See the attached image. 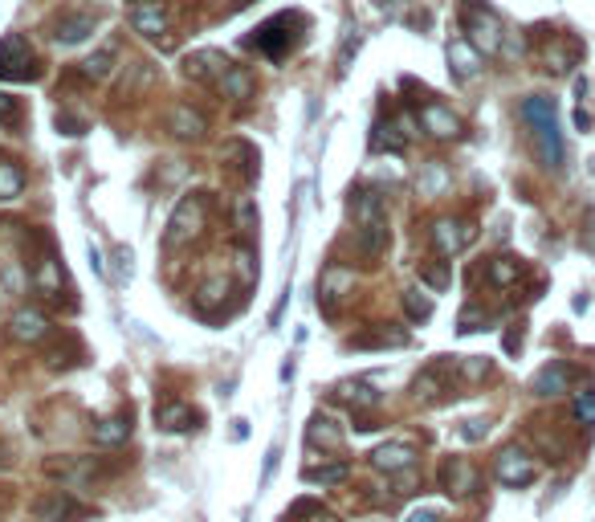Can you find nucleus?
Masks as SVG:
<instances>
[{
  "instance_id": "f257e3e1",
  "label": "nucleus",
  "mask_w": 595,
  "mask_h": 522,
  "mask_svg": "<svg viewBox=\"0 0 595 522\" xmlns=\"http://www.w3.org/2000/svg\"><path fill=\"white\" fill-rule=\"evenodd\" d=\"M522 118H526L530 131H534L538 151H542L547 167H550V172H558V167H563V135H558L555 102H550L547 94H530L526 102H522Z\"/></svg>"
},
{
  "instance_id": "f03ea898",
  "label": "nucleus",
  "mask_w": 595,
  "mask_h": 522,
  "mask_svg": "<svg viewBox=\"0 0 595 522\" xmlns=\"http://www.w3.org/2000/svg\"><path fill=\"white\" fill-rule=\"evenodd\" d=\"M461 20H465V37H469L473 45L481 49V58H493V53H501L506 29H501V17H498V12L485 9V4H465Z\"/></svg>"
},
{
  "instance_id": "7ed1b4c3",
  "label": "nucleus",
  "mask_w": 595,
  "mask_h": 522,
  "mask_svg": "<svg viewBox=\"0 0 595 522\" xmlns=\"http://www.w3.org/2000/svg\"><path fill=\"white\" fill-rule=\"evenodd\" d=\"M204 221H208V213H204V196H200V192L183 196V200L175 204L172 221H167L164 245H167V249H175V245H183V241H192V237H200V232H204Z\"/></svg>"
},
{
  "instance_id": "20e7f679",
  "label": "nucleus",
  "mask_w": 595,
  "mask_h": 522,
  "mask_svg": "<svg viewBox=\"0 0 595 522\" xmlns=\"http://www.w3.org/2000/svg\"><path fill=\"white\" fill-rule=\"evenodd\" d=\"M0 77H9V82H29V77H37V53H33V45L20 37V33L0 37Z\"/></svg>"
},
{
  "instance_id": "39448f33",
  "label": "nucleus",
  "mask_w": 595,
  "mask_h": 522,
  "mask_svg": "<svg viewBox=\"0 0 595 522\" xmlns=\"http://www.w3.org/2000/svg\"><path fill=\"white\" fill-rule=\"evenodd\" d=\"M37 518L41 522H86L90 506H82L69 490H53L37 502Z\"/></svg>"
},
{
  "instance_id": "423d86ee",
  "label": "nucleus",
  "mask_w": 595,
  "mask_h": 522,
  "mask_svg": "<svg viewBox=\"0 0 595 522\" xmlns=\"http://www.w3.org/2000/svg\"><path fill=\"white\" fill-rule=\"evenodd\" d=\"M432 249L441 253V257H457L465 245L473 241V224L469 221H452V216H441V221L432 224Z\"/></svg>"
},
{
  "instance_id": "0eeeda50",
  "label": "nucleus",
  "mask_w": 595,
  "mask_h": 522,
  "mask_svg": "<svg viewBox=\"0 0 595 522\" xmlns=\"http://www.w3.org/2000/svg\"><path fill=\"white\" fill-rule=\"evenodd\" d=\"M498 482L509 485V490L530 485L534 482V457H530L526 449H501L498 453Z\"/></svg>"
},
{
  "instance_id": "6e6552de",
  "label": "nucleus",
  "mask_w": 595,
  "mask_h": 522,
  "mask_svg": "<svg viewBox=\"0 0 595 522\" xmlns=\"http://www.w3.org/2000/svg\"><path fill=\"white\" fill-rule=\"evenodd\" d=\"M229 66H232V61L224 58L221 49H196V53L183 58V74L192 77V82H221Z\"/></svg>"
},
{
  "instance_id": "1a4fd4ad",
  "label": "nucleus",
  "mask_w": 595,
  "mask_h": 522,
  "mask_svg": "<svg viewBox=\"0 0 595 522\" xmlns=\"http://www.w3.org/2000/svg\"><path fill=\"white\" fill-rule=\"evenodd\" d=\"M444 58H449V69L457 82H473L481 74V49L469 37H452L449 49H444Z\"/></svg>"
},
{
  "instance_id": "9d476101",
  "label": "nucleus",
  "mask_w": 595,
  "mask_h": 522,
  "mask_svg": "<svg viewBox=\"0 0 595 522\" xmlns=\"http://www.w3.org/2000/svg\"><path fill=\"white\" fill-rule=\"evenodd\" d=\"M131 25H134V33H143L147 41H159V37H167V9L159 0H134Z\"/></svg>"
},
{
  "instance_id": "9b49d317",
  "label": "nucleus",
  "mask_w": 595,
  "mask_h": 522,
  "mask_svg": "<svg viewBox=\"0 0 595 522\" xmlns=\"http://www.w3.org/2000/svg\"><path fill=\"white\" fill-rule=\"evenodd\" d=\"M49 330H53V327H49V319L41 314L37 306H20L17 314L9 319V338L29 343V347H33V343H41V338H49Z\"/></svg>"
},
{
  "instance_id": "f8f14e48",
  "label": "nucleus",
  "mask_w": 595,
  "mask_h": 522,
  "mask_svg": "<svg viewBox=\"0 0 595 522\" xmlns=\"http://www.w3.org/2000/svg\"><path fill=\"white\" fill-rule=\"evenodd\" d=\"M416 123H420L432 139H457L461 135V118L452 115L444 102H424L420 115H416Z\"/></svg>"
},
{
  "instance_id": "ddd939ff",
  "label": "nucleus",
  "mask_w": 595,
  "mask_h": 522,
  "mask_svg": "<svg viewBox=\"0 0 595 522\" xmlns=\"http://www.w3.org/2000/svg\"><path fill=\"white\" fill-rule=\"evenodd\" d=\"M351 286H355V273L346 270V265H327V273L318 278V306L327 310V314H335V302L343 298Z\"/></svg>"
},
{
  "instance_id": "4468645a",
  "label": "nucleus",
  "mask_w": 595,
  "mask_h": 522,
  "mask_svg": "<svg viewBox=\"0 0 595 522\" xmlns=\"http://www.w3.org/2000/svg\"><path fill=\"white\" fill-rule=\"evenodd\" d=\"M412 131H416V123H412L408 115L387 118V123H379V126H375L371 147H375V151H403V147L412 143Z\"/></svg>"
},
{
  "instance_id": "2eb2a0df",
  "label": "nucleus",
  "mask_w": 595,
  "mask_h": 522,
  "mask_svg": "<svg viewBox=\"0 0 595 522\" xmlns=\"http://www.w3.org/2000/svg\"><path fill=\"white\" fill-rule=\"evenodd\" d=\"M441 482L449 493H457V498H465V493L477 490V469H473L465 457H452V461H444L441 469Z\"/></svg>"
},
{
  "instance_id": "dca6fc26",
  "label": "nucleus",
  "mask_w": 595,
  "mask_h": 522,
  "mask_svg": "<svg viewBox=\"0 0 595 522\" xmlns=\"http://www.w3.org/2000/svg\"><path fill=\"white\" fill-rule=\"evenodd\" d=\"M371 465H375V469H384V474H403V469H412V465H416V449L412 445H400V441H392V445H379L371 453Z\"/></svg>"
},
{
  "instance_id": "f3484780",
  "label": "nucleus",
  "mask_w": 595,
  "mask_h": 522,
  "mask_svg": "<svg viewBox=\"0 0 595 522\" xmlns=\"http://www.w3.org/2000/svg\"><path fill=\"white\" fill-rule=\"evenodd\" d=\"M98 17L94 12H66V17L53 25V37L61 41V45H77V41H86L90 33H94Z\"/></svg>"
},
{
  "instance_id": "a211bd4d",
  "label": "nucleus",
  "mask_w": 595,
  "mask_h": 522,
  "mask_svg": "<svg viewBox=\"0 0 595 522\" xmlns=\"http://www.w3.org/2000/svg\"><path fill=\"white\" fill-rule=\"evenodd\" d=\"M351 216H355V224H375V221H387L384 196L375 192V188H359V192H351Z\"/></svg>"
},
{
  "instance_id": "6ab92c4d",
  "label": "nucleus",
  "mask_w": 595,
  "mask_h": 522,
  "mask_svg": "<svg viewBox=\"0 0 595 522\" xmlns=\"http://www.w3.org/2000/svg\"><path fill=\"white\" fill-rule=\"evenodd\" d=\"M167 126H172V135H180V139H200L204 131H208V118H204L200 110H192L188 102H180V107H172V115H167Z\"/></svg>"
},
{
  "instance_id": "aec40b11",
  "label": "nucleus",
  "mask_w": 595,
  "mask_h": 522,
  "mask_svg": "<svg viewBox=\"0 0 595 522\" xmlns=\"http://www.w3.org/2000/svg\"><path fill=\"white\" fill-rule=\"evenodd\" d=\"M355 249H359V257H367V261L379 257V253L387 249V221L355 224Z\"/></svg>"
},
{
  "instance_id": "412c9836",
  "label": "nucleus",
  "mask_w": 595,
  "mask_h": 522,
  "mask_svg": "<svg viewBox=\"0 0 595 522\" xmlns=\"http://www.w3.org/2000/svg\"><path fill=\"white\" fill-rule=\"evenodd\" d=\"M566 379H571L566 363H547V368L530 379V392L534 396H558V392H566Z\"/></svg>"
},
{
  "instance_id": "4be33fe9",
  "label": "nucleus",
  "mask_w": 595,
  "mask_h": 522,
  "mask_svg": "<svg viewBox=\"0 0 595 522\" xmlns=\"http://www.w3.org/2000/svg\"><path fill=\"white\" fill-rule=\"evenodd\" d=\"M126 436H131V416H106L102 425H94V445H102V449H115V445H123Z\"/></svg>"
},
{
  "instance_id": "5701e85b",
  "label": "nucleus",
  "mask_w": 595,
  "mask_h": 522,
  "mask_svg": "<svg viewBox=\"0 0 595 522\" xmlns=\"http://www.w3.org/2000/svg\"><path fill=\"white\" fill-rule=\"evenodd\" d=\"M306 441L314 449L318 445H322V449H338V445H343V433L335 428V420H330V416L314 412V416H310V425H306Z\"/></svg>"
},
{
  "instance_id": "b1692460",
  "label": "nucleus",
  "mask_w": 595,
  "mask_h": 522,
  "mask_svg": "<svg viewBox=\"0 0 595 522\" xmlns=\"http://www.w3.org/2000/svg\"><path fill=\"white\" fill-rule=\"evenodd\" d=\"M281 20H286V17L265 20V25L257 29V37H253V45H257L261 53H269V58H281V53H286V45H289V33H278Z\"/></svg>"
},
{
  "instance_id": "393cba45",
  "label": "nucleus",
  "mask_w": 595,
  "mask_h": 522,
  "mask_svg": "<svg viewBox=\"0 0 595 522\" xmlns=\"http://www.w3.org/2000/svg\"><path fill=\"white\" fill-rule=\"evenodd\" d=\"M155 420H159V428H167V433H183V428L196 425V412L188 404H175V400H167V404L155 408Z\"/></svg>"
},
{
  "instance_id": "a878e982",
  "label": "nucleus",
  "mask_w": 595,
  "mask_h": 522,
  "mask_svg": "<svg viewBox=\"0 0 595 522\" xmlns=\"http://www.w3.org/2000/svg\"><path fill=\"white\" fill-rule=\"evenodd\" d=\"M485 278H490V286L506 290V286H514V281L522 278V261L518 257H490L485 261Z\"/></svg>"
},
{
  "instance_id": "bb28decb",
  "label": "nucleus",
  "mask_w": 595,
  "mask_h": 522,
  "mask_svg": "<svg viewBox=\"0 0 595 522\" xmlns=\"http://www.w3.org/2000/svg\"><path fill=\"white\" fill-rule=\"evenodd\" d=\"M216 90H221L224 98H237V102H240V98L253 94V74L245 66H229V69H224V77L216 82Z\"/></svg>"
},
{
  "instance_id": "cd10ccee",
  "label": "nucleus",
  "mask_w": 595,
  "mask_h": 522,
  "mask_svg": "<svg viewBox=\"0 0 595 522\" xmlns=\"http://www.w3.org/2000/svg\"><path fill=\"white\" fill-rule=\"evenodd\" d=\"M33 286H37L41 294H49V298H61V270L53 257H41L37 270H33Z\"/></svg>"
},
{
  "instance_id": "c85d7f7f",
  "label": "nucleus",
  "mask_w": 595,
  "mask_h": 522,
  "mask_svg": "<svg viewBox=\"0 0 595 522\" xmlns=\"http://www.w3.org/2000/svg\"><path fill=\"white\" fill-rule=\"evenodd\" d=\"M338 396H343L351 408H375L379 404V392H375L371 384H363V379H346V384H338Z\"/></svg>"
},
{
  "instance_id": "c756f323",
  "label": "nucleus",
  "mask_w": 595,
  "mask_h": 522,
  "mask_svg": "<svg viewBox=\"0 0 595 522\" xmlns=\"http://www.w3.org/2000/svg\"><path fill=\"white\" fill-rule=\"evenodd\" d=\"M25 192V172L12 159H0V200H17Z\"/></svg>"
},
{
  "instance_id": "7c9ffc66",
  "label": "nucleus",
  "mask_w": 595,
  "mask_h": 522,
  "mask_svg": "<svg viewBox=\"0 0 595 522\" xmlns=\"http://www.w3.org/2000/svg\"><path fill=\"white\" fill-rule=\"evenodd\" d=\"M346 474H351V465L335 461V465H310L302 477H306V482H314V485H338V482H346Z\"/></svg>"
},
{
  "instance_id": "2f4dec72",
  "label": "nucleus",
  "mask_w": 595,
  "mask_h": 522,
  "mask_svg": "<svg viewBox=\"0 0 595 522\" xmlns=\"http://www.w3.org/2000/svg\"><path fill=\"white\" fill-rule=\"evenodd\" d=\"M110 69H115V49H98L94 58L82 61V77H86V82H102Z\"/></svg>"
},
{
  "instance_id": "473e14b6",
  "label": "nucleus",
  "mask_w": 595,
  "mask_h": 522,
  "mask_svg": "<svg viewBox=\"0 0 595 522\" xmlns=\"http://www.w3.org/2000/svg\"><path fill=\"white\" fill-rule=\"evenodd\" d=\"M408 343V335L403 330H375V335H359V338H351V347H403Z\"/></svg>"
},
{
  "instance_id": "72a5a7b5",
  "label": "nucleus",
  "mask_w": 595,
  "mask_h": 522,
  "mask_svg": "<svg viewBox=\"0 0 595 522\" xmlns=\"http://www.w3.org/2000/svg\"><path fill=\"white\" fill-rule=\"evenodd\" d=\"M441 392H444V379H441V371H436V368L424 371V376L416 379V387H412V396H416V400H424V404L441 400Z\"/></svg>"
},
{
  "instance_id": "f704fd0d",
  "label": "nucleus",
  "mask_w": 595,
  "mask_h": 522,
  "mask_svg": "<svg viewBox=\"0 0 595 522\" xmlns=\"http://www.w3.org/2000/svg\"><path fill=\"white\" fill-rule=\"evenodd\" d=\"M403 310H408L412 322H424V319H432V298L424 290H403Z\"/></svg>"
},
{
  "instance_id": "c9c22d12",
  "label": "nucleus",
  "mask_w": 595,
  "mask_h": 522,
  "mask_svg": "<svg viewBox=\"0 0 595 522\" xmlns=\"http://www.w3.org/2000/svg\"><path fill=\"white\" fill-rule=\"evenodd\" d=\"M232 265H237L240 273V286H253V278H257V265H253V253L240 245V249H232Z\"/></svg>"
},
{
  "instance_id": "e433bc0d",
  "label": "nucleus",
  "mask_w": 595,
  "mask_h": 522,
  "mask_svg": "<svg viewBox=\"0 0 595 522\" xmlns=\"http://www.w3.org/2000/svg\"><path fill=\"white\" fill-rule=\"evenodd\" d=\"M575 416L579 425H595V387H583L575 396Z\"/></svg>"
},
{
  "instance_id": "4c0bfd02",
  "label": "nucleus",
  "mask_w": 595,
  "mask_h": 522,
  "mask_svg": "<svg viewBox=\"0 0 595 522\" xmlns=\"http://www.w3.org/2000/svg\"><path fill=\"white\" fill-rule=\"evenodd\" d=\"M420 278L428 281L432 290H449V265L436 261V265H420Z\"/></svg>"
},
{
  "instance_id": "58836bf2",
  "label": "nucleus",
  "mask_w": 595,
  "mask_h": 522,
  "mask_svg": "<svg viewBox=\"0 0 595 522\" xmlns=\"http://www.w3.org/2000/svg\"><path fill=\"white\" fill-rule=\"evenodd\" d=\"M547 69H555V74H566V69H571V58H566L563 41H550L547 45Z\"/></svg>"
},
{
  "instance_id": "ea45409f",
  "label": "nucleus",
  "mask_w": 595,
  "mask_h": 522,
  "mask_svg": "<svg viewBox=\"0 0 595 522\" xmlns=\"http://www.w3.org/2000/svg\"><path fill=\"white\" fill-rule=\"evenodd\" d=\"M481 327H485V310H481V306H465L461 327H457V330H461V335H469V330H481Z\"/></svg>"
},
{
  "instance_id": "a19ab883",
  "label": "nucleus",
  "mask_w": 595,
  "mask_h": 522,
  "mask_svg": "<svg viewBox=\"0 0 595 522\" xmlns=\"http://www.w3.org/2000/svg\"><path fill=\"white\" fill-rule=\"evenodd\" d=\"M237 224H240V232L257 229V208H253V200H240L237 204Z\"/></svg>"
},
{
  "instance_id": "79ce46f5",
  "label": "nucleus",
  "mask_w": 595,
  "mask_h": 522,
  "mask_svg": "<svg viewBox=\"0 0 595 522\" xmlns=\"http://www.w3.org/2000/svg\"><path fill=\"white\" fill-rule=\"evenodd\" d=\"M221 294H229V281H224V278L208 281V286H204V290H200V306H208V302H216V298H221Z\"/></svg>"
},
{
  "instance_id": "37998d69",
  "label": "nucleus",
  "mask_w": 595,
  "mask_h": 522,
  "mask_svg": "<svg viewBox=\"0 0 595 522\" xmlns=\"http://www.w3.org/2000/svg\"><path fill=\"white\" fill-rule=\"evenodd\" d=\"M485 371H490V363H485V359H465V363H461V376L465 379H481Z\"/></svg>"
},
{
  "instance_id": "c03bdc74",
  "label": "nucleus",
  "mask_w": 595,
  "mask_h": 522,
  "mask_svg": "<svg viewBox=\"0 0 595 522\" xmlns=\"http://www.w3.org/2000/svg\"><path fill=\"white\" fill-rule=\"evenodd\" d=\"M485 433H490V420H465V428H461L465 441H481Z\"/></svg>"
},
{
  "instance_id": "a18cd8bd",
  "label": "nucleus",
  "mask_w": 595,
  "mask_h": 522,
  "mask_svg": "<svg viewBox=\"0 0 595 522\" xmlns=\"http://www.w3.org/2000/svg\"><path fill=\"white\" fill-rule=\"evenodd\" d=\"M17 118V102L9 94H0V123H12Z\"/></svg>"
},
{
  "instance_id": "49530a36",
  "label": "nucleus",
  "mask_w": 595,
  "mask_h": 522,
  "mask_svg": "<svg viewBox=\"0 0 595 522\" xmlns=\"http://www.w3.org/2000/svg\"><path fill=\"white\" fill-rule=\"evenodd\" d=\"M583 249L595 253V208L587 213V229H583Z\"/></svg>"
},
{
  "instance_id": "de8ad7c7",
  "label": "nucleus",
  "mask_w": 595,
  "mask_h": 522,
  "mask_svg": "<svg viewBox=\"0 0 595 522\" xmlns=\"http://www.w3.org/2000/svg\"><path fill=\"white\" fill-rule=\"evenodd\" d=\"M441 184H444V167H428V175H424V188L432 192V188H441Z\"/></svg>"
},
{
  "instance_id": "09e8293b",
  "label": "nucleus",
  "mask_w": 595,
  "mask_h": 522,
  "mask_svg": "<svg viewBox=\"0 0 595 522\" xmlns=\"http://www.w3.org/2000/svg\"><path fill=\"white\" fill-rule=\"evenodd\" d=\"M408 522H441V514H436V510H416V514H408Z\"/></svg>"
},
{
  "instance_id": "8fccbe9b",
  "label": "nucleus",
  "mask_w": 595,
  "mask_h": 522,
  "mask_svg": "<svg viewBox=\"0 0 595 522\" xmlns=\"http://www.w3.org/2000/svg\"><path fill=\"white\" fill-rule=\"evenodd\" d=\"M575 126L579 131H591V115H587V110H575Z\"/></svg>"
},
{
  "instance_id": "3c124183",
  "label": "nucleus",
  "mask_w": 595,
  "mask_h": 522,
  "mask_svg": "<svg viewBox=\"0 0 595 522\" xmlns=\"http://www.w3.org/2000/svg\"><path fill=\"white\" fill-rule=\"evenodd\" d=\"M375 4H379V9H387V12H392V9H403L408 0H375Z\"/></svg>"
},
{
  "instance_id": "603ef678",
  "label": "nucleus",
  "mask_w": 595,
  "mask_h": 522,
  "mask_svg": "<svg viewBox=\"0 0 595 522\" xmlns=\"http://www.w3.org/2000/svg\"><path fill=\"white\" fill-rule=\"evenodd\" d=\"M212 4H224V0H212Z\"/></svg>"
},
{
  "instance_id": "864d4df0",
  "label": "nucleus",
  "mask_w": 595,
  "mask_h": 522,
  "mask_svg": "<svg viewBox=\"0 0 595 522\" xmlns=\"http://www.w3.org/2000/svg\"><path fill=\"white\" fill-rule=\"evenodd\" d=\"M591 172H595V159H591Z\"/></svg>"
}]
</instances>
